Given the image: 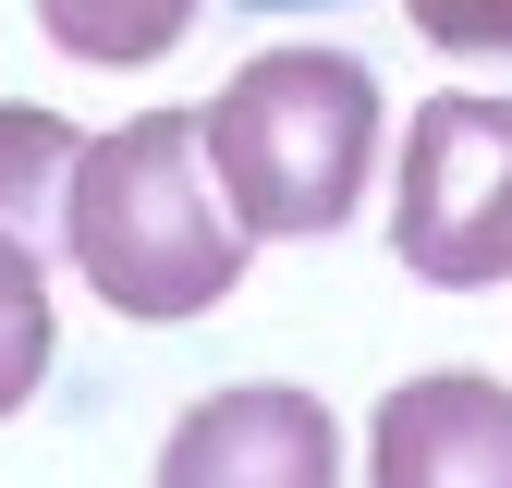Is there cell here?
I'll return each mask as SVG.
<instances>
[{
    "mask_svg": "<svg viewBox=\"0 0 512 488\" xmlns=\"http://www.w3.org/2000/svg\"><path fill=\"white\" fill-rule=\"evenodd\" d=\"M366 476L378 488H512V391L476 366L403 379L366 427Z\"/></svg>",
    "mask_w": 512,
    "mask_h": 488,
    "instance_id": "5",
    "label": "cell"
},
{
    "mask_svg": "<svg viewBox=\"0 0 512 488\" xmlns=\"http://www.w3.org/2000/svg\"><path fill=\"white\" fill-rule=\"evenodd\" d=\"M415 37L427 49H452V61H500L512 49V0H403Z\"/></svg>",
    "mask_w": 512,
    "mask_h": 488,
    "instance_id": "9",
    "label": "cell"
},
{
    "mask_svg": "<svg viewBox=\"0 0 512 488\" xmlns=\"http://www.w3.org/2000/svg\"><path fill=\"white\" fill-rule=\"evenodd\" d=\"M74 171H86V135L61 110H0V232L25 244H61L74 232Z\"/></svg>",
    "mask_w": 512,
    "mask_h": 488,
    "instance_id": "6",
    "label": "cell"
},
{
    "mask_svg": "<svg viewBox=\"0 0 512 488\" xmlns=\"http://www.w3.org/2000/svg\"><path fill=\"white\" fill-rule=\"evenodd\" d=\"M244 208L208 159V110H135L122 135H86L74 171V232L61 257L86 269L110 318H208L220 293H244Z\"/></svg>",
    "mask_w": 512,
    "mask_h": 488,
    "instance_id": "1",
    "label": "cell"
},
{
    "mask_svg": "<svg viewBox=\"0 0 512 488\" xmlns=\"http://www.w3.org/2000/svg\"><path fill=\"white\" fill-rule=\"evenodd\" d=\"M391 244L427 293L512 281V98H427L391 171Z\"/></svg>",
    "mask_w": 512,
    "mask_h": 488,
    "instance_id": "3",
    "label": "cell"
},
{
    "mask_svg": "<svg viewBox=\"0 0 512 488\" xmlns=\"http://www.w3.org/2000/svg\"><path fill=\"white\" fill-rule=\"evenodd\" d=\"M208 159L232 183L244 232H269V244L342 232L378 171V74L354 49H256L208 98Z\"/></svg>",
    "mask_w": 512,
    "mask_h": 488,
    "instance_id": "2",
    "label": "cell"
},
{
    "mask_svg": "<svg viewBox=\"0 0 512 488\" xmlns=\"http://www.w3.org/2000/svg\"><path fill=\"white\" fill-rule=\"evenodd\" d=\"M37 25H49V49L122 74V61H171L183 25H196V0H37Z\"/></svg>",
    "mask_w": 512,
    "mask_h": 488,
    "instance_id": "7",
    "label": "cell"
},
{
    "mask_svg": "<svg viewBox=\"0 0 512 488\" xmlns=\"http://www.w3.org/2000/svg\"><path fill=\"white\" fill-rule=\"evenodd\" d=\"M244 13H305V0H244Z\"/></svg>",
    "mask_w": 512,
    "mask_h": 488,
    "instance_id": "10",
    "label": "cell"
},
{
    "mask_svg": "<svg viewBox=\"0 0 512 488\" xmlns=\"http://www.w3.org/2000/svg\"><path fill=\"white\" fill-rule=\"evenodd\" d=\"M37 379H49V244L0 232V415H25Z\"/></svg>",
    "mask_w": 512,
    "mask_h": 488,
    "instance_id": "8",
    "label": "cell"
},
{
    "mask_svg": "<svg viewBox=\"0 0 512 488\" xmlns=\"http://www.w3.org/2000/svg\"><path fill=\"white\" fill-rule=\"evenodd\" d=\"M330 476H342L330 415L281 379H244L159 440V488H330Z\"/></svg>",
    "mask_w": 512,
    "mask_h": 488,
    "instance_id": "4",
    "label": "cell"
}]
</instances>
